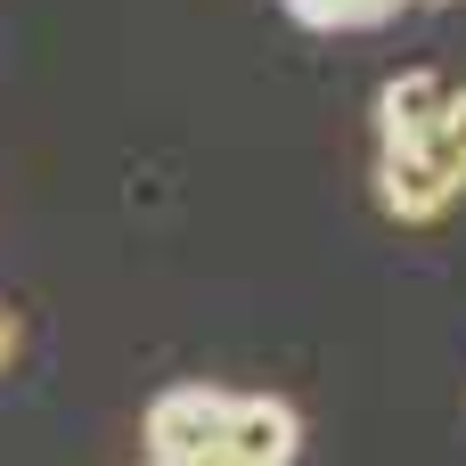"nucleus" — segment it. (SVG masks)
<instances>
[{
    "label": "nucleus",
    "mask_w": 466,
    "mask_h": 466,
    "mask_svg": "<svg viewBox=\"0 0 466 466\" xmlns=\"http://www.w3.org/2000/svg\"><path fill=\"white\" fill-rule=\"evenodd\" d=\"M459 188H466V172L451 164L442 139H410V147H385L377 156V197H385L393 221H442Z\"/></svg>",
    "instance_id": "f257e3e1"
},
{
    "label": "nucleus",
    "mask_w": 466,
    "mask_h": 466,
    "mask_svg": "<svg viewBox=\"0 0 466 466\" xmlns=\"http://www.w3.org/2000/svg\"><path fill=\"white\" fill-rule=\"evenodd\" d=\"M16 360H25V319H16V311L0 303V377H8Z\"/></svg>",
    "instance_id": "0eeeda50"
},
{
    "label": "nucleus",
    "mask_w": 466,
    "mask_h": 466,
    "mask_svg": "<svg viewBox=\"0 0 466 466\" xmlns=\"http://www.w3.org/2000/svg\"><path fill=\"white\" fill-rule=\"evenodd\" d=\"M221 434H229V393H213V385H172L147 410V459L188 466L205 451H221Z\"/></svg>",
    "instance_id": "f03ea898"
},
{
    "label": "nucleus",
    "mask_w": 466,
    "mask_h": 466,
    "mask_svg": "<svg viewBox=\"0 0 466 466\" xmlns=\"http://www.w3.org/2000/svg\"><path fill=\"white\" fill-rule=\"evenodd\" d=\"M442 147H451V164L466 172V90H451V106H442V131H434Z\"/></svg>",
    "instance_id": "423d86ee"
},
{
    "label": "nucleus",
    "mask_w": 466,
    "mask_h": 466,
    "mask_svg": "<svg viewBox=\"0 0 466 466\" xmlns=\"http://www.w3.org/2000/svg\"><path fill=\"white\" fill-rule=\"evenodd\" d=\"M147 466H172V459H147Z\"/></svg>",
    "instance_id": "1a4fd4ad"
},
{
    "label": "nucleus",
    "mask_w": 466,
    "mask_h": 466,
    "mask_svg": "<svg viewBox=\"0 0 466 466\" xmlns=\"http://www.w3.org/2000/svg\"><path fill=\"white\" fill-rule=\"evenodd\" d=\"M188 466H254V459H238V451L221 442V451H205V459H188Z\"/></svg>",
    "instance_id": "6e6552de"
},
{
    "label": "nucleus",
    "mask_w": 466,
    "mask_h": 466,
    "mask_svg": "<svg viewBox=\"0 0 466 466\" xmlns=\"http://www.w3.org/2000/svg\"><path fill=\"white\" fill-rule=\"evenodd\" d=\"M410 0H287V16L295 25H311V33H360V25H385V16H401Z\"/></svg>",
    "instance_id": "39448f33"
},
{
    "label": "nucleus",
    "mask_w": 466,
    "mask_h": 466,
    "mask_svg": "<svg viewBox=\"0 0 466 466\" xmlns=\"http://www.w3.org/2000/svg\"><path fill=\"white\" fill-rule=\"evenodd\" d=\"M221 442H229L238 459H254V466H295V451H303V418H295L279 393H238Z\"/></svg>",
    "instance_id": "7ed1b4c3"
},
{
    "label": "nucleus",
    "mask_w": 466,
    "mask_h": 466,
    "mask_svg": "<svg viewBox=\"0 0 466 466\" xmlns=\"http://www.w3.org/2000/svg\"><path fill=\"white\" fill-rule=\"evenodd\" d=\"M442 106H451V90L418 66V74H393L385 90H377V131H385V147H410V139H434L442 131Z\"/></svg>",
    "instance_id": "20e7f679"
}]
</instances>
